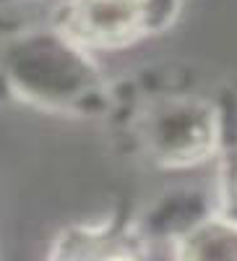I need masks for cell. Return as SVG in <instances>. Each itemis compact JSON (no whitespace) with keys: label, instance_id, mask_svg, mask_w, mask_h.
<instances>
[{"label":"cell","instance_id":"obj_1","mask_svg":"<svg viewBox=\"0 0 237 261\" xmlns=\"http://www.w3.org/2000/svg\"><path fill=\"white\" fill-rule=\"evenodd\" d=\"M143 16V0H78L73 24L81 37L115 42L128 37Z\"/></svg>","mask_w":237,"mask_h":261},{"label":"cell","instance_id":"obj_2","mask_svg":"<svg viewBox=\"0 0 237 261\" xmlns=\"http://www.w3.org/2000/svg\"><path fill=\"white\" fill-rule=\"evenodd\" d=\"M185 261H237V232L209 225L188 241Z\"/></svg>","mask_w":237,"mask_h":261}]
</instances>
